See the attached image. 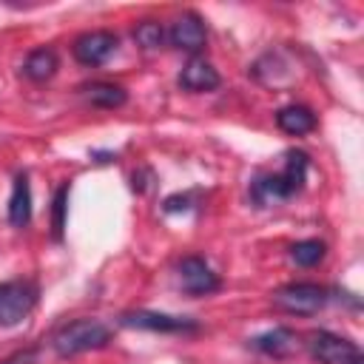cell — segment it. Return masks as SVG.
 <instances>
[{
    "instance_id": "6da1fadb",
    "label": "cell",
    "mask_w": 364,
    "mask_h": 364,
    "mask_svg": "<svg viewBox=\"0 0 364 364\" xmlns=\"http://www.w3.org/2000/svg\"><path fill=\"white\" fill-rule=\"evenodd\" d=\"M307 168H310V156L304 151H287L284 168L279 173H259L250 182V199L259 208H267L296 196L307 182Z\"/></svg>"
},
{
    "instance_id": "7a4b0ae2",
    "label": "cell",
    "mask_w": 364,
    "mask_h": 364,
    "mask_svg": "<svg viewBox=\"0 0 364 364\" xmlns=\"http://www.w3.org/2000/svg\"><path fill=\"white\" fill-rule=\"evenodd\" d=\"M108 341H111V330L100 318H74L51 333V347L60 358H71L88 350H102L108 347Z\"/></svg>"
},
{
    "instance_id": "3957f363",
    "label": "cell",
    "mask_w": 364,
    "mask_h": 364,
    "mask_svg": "<svg viewBox=\"0 0 364 364\" xmlns=\"http://www.w3.org/2000/svg\"><path fill=\"white\" fill-rule=\"evenodd\" d=\"M330 301V290L316 282H290L273 293V304L293 316H316Z\"/></svg>"
},
{
    "instance_id": "277c9868",
    "label": "cell",
    "mask_w": 364,
    "mask_h": 364,
    "mask_svg": "<svg viewBox=\"0 0 364 364\" xmlns=\"http://www.w3.org/2000/svg\"><path fill=\"white\" fill-rule=\"evenodd\" d=\"M307 350L318 364H364L358 344L330 330L307 333Z\"/></svg>"
},
{
    "instance_id": "5b68a950",
    "label": "cell",
    "mask_w": 364,
    "mask_h": 364,
    "mask_svg": "<svg viewBox=\"0 0 364 364\" xmlns=\"http://www.w3.org/2000/svg\"><path fill=\"white\" fill-rule=\"evenodd\" d=\"M40 290L28 279H11L0 284V327L20 324L37 304Z\"/></svg>"
},
{
    "instance_id": "8992f818",
    "label": "cell",
    "mask_w": 364,
    "mask_h": 364,
    "mask_svg": "<svg viewBox=\"0 0 364 364\" xmlns=\"http://www.w3.org/2000/svg\"><path fill=\"white\" fill-rule=\"evenodd\" d=\"M176 279L188 296H210L222 287L219 276L213 273V267L202 256H185L176 264Z\"/></svg>"
},
{
    "instance_id": "52a82bcc",
    "label": "cell",
    "mask_w": 364,
    "mask_h": 364,
    "mask_svg": "<svg viewBox=\"0 0 364 364\" xmlns=\"http://www.w3.org/2000/svg\"><path fill=\"white\" fill-rule=\"evenodd\" d=\"M122 327H136V330H151V333H196L199 324L188 316H168V313H154V310H131L119 316Z\"/></svg>"
},
{
    "instance_id": "ba28073f",
    "label": "cell",
    "mask_w": 364,
    "mask_h": 364,
    "mask_svg": "<svg viewBox=\"0 0 364 364\" xmlns=\"http://www.w3.org/2000/svg\"><path fill=\"white\" fill-rule=\"evenodd\" d=\"M117 46H119V40H117L114 31H108V28H94V31L80 34V37L74 40L71 51H74V60H77L80 65L94 68V65H102V63L117 51Z\"/></svg>"
},
{
    "instance_id": "9c48e42d",
    "label": "cell",
    "mask_w": 364,
    "mask_h": 364,
    "mask_svg": "<svg viewBox=\"0 0 364 364\" xmlns=\"http://www.w3.org/2000/svg\"><path fill=\"white\" fill-rule=\"evenodd\" d=\"M165 37H168V43H171L173 48L188 51V54H196V51H202L205 43H208V28H205V20H202L199 14L185 11V14H179V17L173 20V26H171V31H168Z\"/></svg>"
},
{
    "instance_id": "30bf717a",
    "label": "cell",
    "mask_w": 364,
    "mask_h": 364,
    "mask_svg": "<svg viewBox=\"0 0 364 364\" xmlns=\"http://www.w3.org/2000/svg\"><path fill=\"white\" fill-rule=\"evenodd\" d=\"M176 82H179V88H185V91L202 94V91H213V88H219L222 77H219V71H216L208 60L193 57V60H188V63L182 65Z\"/></svg>"
},
{
    "instance_id": "8fae6325",
    "label": "cell",
    "mask_w": 364,
    "mask_h": 364,
    "mask_svg": "<svg viewBox=\"0 0 364 364\" xmlns=\"http://www.w3.org/2000/svg\"><path fill=\"white\" fill-rule=\"evenodd\" d=\"M9 222L14 228H26L31 222V185L28 173H17L11 185V199H9Z\"/></svg>"
},
{
    "instance_id": "7c38bea8",
    "label": "cell",
    "mask_w": 364,
    "mask_h": 364,
    "mask_svg": "<svg viewBox=\"0 0 364 364\" xmlns=\"http://www.w3.org/2000/svg\"><path fill=\"white\" fill-rule=\"evenodd\" d=\"M80 91H82V97H85L94 108H105V111H114V108H119V105L128 102V91H125L122 85L105 82V80L88 82V85H82Z\"/></svg>"
},
{
    "instance_id": "4fadbf2b",
    "label": "cell",
    "mask_w": 364,
    "mask_h": 364,
    "mask_svg": "<svg viewBox=\"0 0 364 364\" xmlns=\"http://www.w3.org/2000/svg\"><path fill=\"white\" fill-rule=\"evenodd\" d=\"M276 125L290 136H301L316 128V114L307 105H284L276 111Z\"/></svg>"
},
{
    "instance_id": "5bb4252c",
    "label": "cell",
    "mask_w": 364,
    "mask_h": 364,
    "mask_svg": "<svg viewBox=\"0 0 364 364\" xmlns=\"http://www.w3.org/2000/svg\"><path fill=\"white\" fill-rule=\"evenodd\" d=\"M250 344H253L259 353H264V355L284 358V355H290V353L296 350V333H293L290 327H273V330L256 336Z\"/></svg>"
},
{
    "instance_id": "9a60e30c",
    "label": "cell",
    "mask_w": 364,
    "mask_h": 364,
    "mask_svg": "<svg viewBox=\"0 0 364 364\" xmlns=\"http://www.w3.org/2000/svg\"><path fill=\"white\" fill-rule=\"evenodd\" d=\"M60 68V57L54 48H34L28 51V57L23 60V74L31 80V82H46L57 74Z\"/></svg>"
},
{
    "instance_id": "2e32d148",
    "label": "cell",
    "mask_w": 364,
    "mask_h": 364,
    "mask_svg": "<svg viewBox=\"0 0 364 364\" xmlns=\"http://www.w3.org/2000/svg\"><path fill=\"white\" fill-rule=\"evenodd\" d=\"M324 256H327V245L321 239H301V242L290 245V259L299 267H316Z\"/></svg>"
},
{
    "instance_id": "e0dca14e",
    "label": "cell",
    "mask_w": 364,
    "mask_h": 364,
    "mask_svg": "<svg viewBox=\"0 0 364 364\" xmlns=\"http://www.w3.org/2000/svg\"><path fill=\"white\" fill-rule=\"evenodd\" d=\"M134 40H136L139 48L154 51V48H159V46L165 43V28H162V23H156V20H142V23H136V28H134Z\"/></svg>"
},
{
    "instance_id": "ac0fdd59",
    "label": "cell",
    "mask_w": 364,
    "mask_h": 364,
    "mask_svg": "<svg viewBox=\"0 0 364 364\" xmlns=\"http://www.w3.org/2000/svg\"><path fill=\"white\" fill-rule=\"evenodd\" d=\"M65 208H68V185H60V188L54 191V199H51V228H54V239H63Z\"/></svg>"
},
{
    "instance_id": "d6986e66",
    "label": "cell",
    "mask_w": 364,
    "mask_h": 364,
    "mask_svg": "<svg viewBox=\"0 0 364 364\" xmlns=\"http://www.w3.org/2000/svg\"><path fill=\"white\" fill-rule=\"evenodd\" d=\"M191 208H193L191 193H173V196H168L162 202V210L165 213H179V210H191Z\"/></svg>"
},
{
    "instance_id": "ffe728a7",
    "label": "cell",
    "mask_w": 364,
    "mask_h": 364,
    "mask_svg": "<svg viewBox=\"0 0 364 364\" xmlns=\"http://www.w3.org/2000/svg\"><path fill=\"white\" fill-rule=\"evenodd\" d=\"M37 355H40V350H37V347H26V350L11 353V355H9V358H3L0 364H34V361H37Z\"/></svg>"
},
{
    "instance_id": "44dd1931",
    "label": "cell",
    "mask_w": 364,
    "mask_h": 364,
    "mask_svg": "<svg viewBox=\"0 0 364 364\" xmlns=\"http://www.w3.org/2000/svg\"><path fill=\"white\" fill-rule=\"evenodd\" d=\"M91 156H97V162H111L117 154H111V151H105V154L102 151H91Z\"/></svg>"
}]
</instances>
